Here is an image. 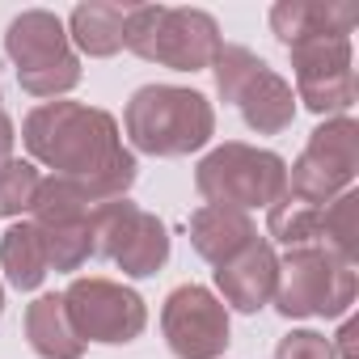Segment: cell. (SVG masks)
I'll use <instances>...</instances> for the list:
<instances>
[{
  "instance_id": "cell-1",
  "label": "cell",
  "mask_w": 359,
  "mask_h": 359,
  "mask_svg": "<svg viewBox=\"0 0 359 359\" xmlns=\"http://www.w3.org/2000/svg\"><path fill=\"white\" fill-rule=\"evenodd\" d=\"M26 152L60 177V187L89 212L127 199L135 182V152L123 148L114 114L85 102H47L22 118Z\"/></svg>"
},
{
  "instance_id": "cell-2",
  "label": "cell",
  "mask_w": 359,
  "mask_h": 359,
  "mask_svg": "<svg viewBox=\"0 0 359 359\" xmlns=\"http://www.w3.org/2000/svg\"><path fill=\"white\" fill-rule=\"evenodd\" d=\"M123 131L135 152L148 156H191L216 135V106L199 89L144 85L123 110Z\"/></svg>"
},
{
  "instance_id": "cell-3",
  "label": "cell",
  "mask_w": 359,
  "mask_h": 359,
  "mask_svg": "<svg viewBox=\"0 0 359 359\" xmlns=\"http://www.w3.org/2000/svg\"><path fill=\"white\" fill-rule=\"evenodd\" d=\"M123 47L148 64L173 72H203L224 47L220 26L203 9H169V5H131Z\"/></svg>"
},
{
  "instance_id": "cell-4",
  "label": "cell",
  "mask_w": 359,
  "mask_h": 359,
  "mask_svg": "<svg viewBox=\"0 0 359 359\" xmlns=\"http://www.w3.org/2000/svg\"><path fill=\"white\" fill-rule=\"evenodd\" d=\"M195 187L212 208H233V212L271 208L287 195V161L271 148L229 140L199 161Z\"/></svg>"
},
{
  "instance_id": "cell-5",
  "label": "cell",
  "mask_w": 359,
  "mask_h": 359,
  "mask_svg": "<svg viewBox=\"0 0 359 359\" xmlns=\"http://www.w3.org/2000/svg\"><path fill=\"white\" fill-rule=\"evenodd\" d=\"M5 55L18 68V85L30 97H60L81 85V60L64 22L51 9H26L5 30Z\"/></svg>"
},
{
  "instance_id": "cell-6",
  "label": "cell",
  "mask_w": 359,
  "mask_h": 359,
  "mask_svg": "<svg viewBox=\"0 0 359 359\" xmlns=\"http://www.w3.org/2000/svg\"><path fill=\"white\" fill-rule=\"evenodd\" d=\"M359 279L355 266L330 254L325 245H304L287 250L279 258V283H275V309L287 321L304 317H342L355 304Z\"/></svg>"
},
{
  "instance_id": "cell-7",
  "label": "cell",
  "mask_w": 359,
  "mask_h": 359,
  "mask_svg": "<svg viewBox=\"0 0 359 359\" xmlns=\"http://www.w3.org/2000/svg\"><path fill=\"white\" fill-rule=\"evenodd\" d=\"M355 173H359V123L351 114H338L309 135L304 152L287 169V195L325 208L330 199L355 191Z\"/></svg>"
},
{
  "instance_id": "cell-8",
  "label": "cell",
  "mask_w": 359,
  "mask_h": 359,
  "mask_svg": "<svg viewBox=\"0 0 359 359\" xmlns=\"http://www.w3.org/2000/svg\"><path fill=\"white\" fill-rule=\"evenodd\" d=\"M93 254L131 279H148L169 262V229L131 199L102 203L93 216Z\"/></svg>"
},
{
  "instance_id": "cell-9",
  "label": "cell",
  "mask_w": 359,
  "mask_h": 359,
  "mask_svg": "<svg viewBox=\"0 0 359 359\" xmlns=\"http://www.w3.org/2000/svg\"><path fill=\"white\" fill-rule=\"evenodd\" d=\"M64 296V313L76 330L81 342H106V346H127L144 334L148 325V304L140 292L89 275V279H72Z\"/></svg>"
},
{
  "instance_id": "cell-10",
  "label": "cell",
  "mask_w": 359,
  "mask_h": 359,
  "mask_svg": "<svg viewBox=\"0 0 359 359\" xmlns=\"http://www.w3.org/2000/svg\"><path fill=\"white\" fill-rule=\"evenodd\" d=\"M161 330L173 359H220L229 351V309L203 283L173 287L161 304Z\"/></svg>"
},
{
  "instance_id": "cell-11",
  "label": "cell",
  "mask_w": 359,
  "mask_h": 359,
  "mask_svg": "<svg viewBox=\"0 0 359 359\" xmlns=\"http://www.w3.org/2000/svg\"><path fill=\"white\" fill-rule=\"evenodd\" d=\"M292 51V76H296V102L321 118H338L355 106V72H351V39H313L296 43Z\"/></svg>"
},
{
  "instance_id": "cell-12",
  "label": "cell",
  "mask_w": 359,
  "mask_h": 359,
  "mask_svg": "<svg viewBox=\"0 0 359 359\" xmlns=\"http://www.w3.org/2000/svg\"><path fill=\"white\" fill-rule=\"evenodd\" d=\"M275 283H279V254L266 237H254L233 262L216 266V287H220L224 304L237 313L266 309L275 300Z\"/></svg>"
},
{
  "instance_id": "cell-13",
  "label": "cell",
  "mask_w": 359,
  "mask_h": 359,
  "mask_svg": "<svg viewBox=\"0 0 359 359\" xmlns=\"http://www.w3.org/2000/svg\"><path fill=\"white\" fill-rule=\"evenodd\" d=\"M359 13L355 5H313V0H279L271 9V30L283 47L313 39H351Z\"/></svg>"
},
{
  "instance_id": "cell-14",
  "label": "cell",
  "mask_w": 359,
  "mask_h": 359,
  "mask_svg": "<svg viewBox=\"0 0 359 359\" xmlns=\"http://www.w3.org/2000/svg\"><path fill=\"white\" fill-rule=\"evenodd\" d=\"M233 106L241 110L245 127L258 131V135H283V131L296 123V93H292V85H287L275 68H266V64L241 85V93L233 97Z\"/></svg>"
},
{
  "instance_id": "cell-15",
  "label": "cell",
  "mask_w": 359,
  "mask_h": 359,
  "mask_svg": "<svg viewBox=\"0 0 359 359\" xmlns=\"http://www.w3.org/2000/svg\"><path fill=\"white\" fill-rule=\"evenodd\" d=\"M254 237H258V229H254L250 212H233V208H212V203H203V208L191 216V245H195V254H199L203 262H212V266L233 262Z\"/></svg>"
},
{
  "instance_id": "cell-16",
  "label": "cell",
  "mask_w": 359,
  "mask_h": 359,
  "mask_svg": "<svg viewBox=\"0 0 359 359\" xmlns=\"http://www.w3.org/2000/svg\"><path fill=\"white\" fill-rule=\"evenodd\" d=\"M127 9L131 5H110V0H89L76 5L68 18V43H76L89 60H110L123 51V30H127Z\"/></svg>"
},
{
  "instance_id": "cell-17",
  "label": "cell",
  "mask_w": 359,
  "mask_h": 359,
  "mask_svg": "<svg viewBox=\"0 0 359 359\" xmlns=\"http://www.w3.org/2000/svg\"><path fill=\"white\" fill-rule=\"evenodd\" d=\"M26 338H30L34 355H43V359H81L85 355V342L76 338V330L64 313V296H55V292L26 304Z\"/></svg>"
},
{
  "instance_id": "cell-18",
  "label": "cell",
  "mask_w": 359,
  "mask_h": 359,
  "mask_svg": "<svg viewBox=\"0 0 359 359\" xmlns=\"http://www.w3.org/2000/svg\"><path fill=\"white\" fill-rule=\"evenodd\" d=\"M0 266H5V279L18 287V292H34L43 279H47V250H43V237L30 220H18L5 237H0Z\"/></svg>"
},
{
  "instance_id": "cell-19",
  "label": "cell",
  "mask_w": 359,
  "mask_h": 359,
  "mask_svg": "<svg viewBox=\"0 0 359 359\" xmlns=\"http://www.w3.org/2000/svg\"><path fill=\"white\" fill-rule=\"evenodd\" d=\"M266 233L275 241H283L287 250H304V245H321V208L317 203H300L292 195H283L279 203L266 208Z\"/></svg>"
},
{
  "instance_id": "cell-20",
  "label": "cell",
  "mask_w": 359,
  "mask_h": 359,
  "mask_svg": "<svg viewBox=\"0 0 359 359\" xmlns=\"http://www.w3.org/2000/svg\"><path fill=\"white\" fill-rule=\"evenodd\" d=\"M321 245L342 262H359V195L346 191L321 208Z\"/></svg>"
},
{
  "instance_id": "cell-21",
  "label": "cell",
  "mask_w": 359,
  "mask_h": 359,
  "mask_svg": "<svg viewBox=\"0 0 359 359\" xmlns=\"http://www.w3.org/2000/svg\"><path fill=\"white\" fill-rule=\"evenodd\" d=\"M43 173L30 161H5L0 165V216H26L39 199Z\"/></svg>"
},
{
  "instance_id": "cell-22",
  "label": "cell",
  "mask_w": 359,
  "mask_h": 359,
  "mask_svg": "<svg viewBox=\"0 0 359 359\" xmlns=\"http://www.w3.org/2000/svg\"><path fill=\"white\" fill-rule=\"evenodd\" d=\"M262 64H266V60H258L250 47H233V43H224V47L216 51V60H212L220 102H233V97L241 93V85H245V81H250Z\"/></svg>"
},
{
  "instance_id": "cell-23",
  "label": "cell",
  "mask_w": 359,
  "mask_h": 359,
  "mask_svg": "<svg viewBox=\"0 0 359 359\" xmlns=\"http://www.w3.org/2000/svg\"><path fill=\"white\" fill-rule=\"evenodd\" d=\"M275 359H334V342L317 330H292L279 338Z\"/></svg>"
},
{
  "instance_id": "cell-24",
  "label": "cell",
  "mask_w": 359,
  "mask_h": 359,
  "mask_svg": "<svg viewBox=\"0 0 359 359\" xmlns=\"http://www.w3.org/2000/svg\"><path fill=\"white\" fill-rule=\"evenodd\" d=\"M334 359H359V321H355V317H346V325L338 330Z\"/></svg>"
},
{
  "instance_id": "cell-25",
  "label": "cell",
  "mask_w": 359,
  "mask_h": 359,
  "mask_svg": "<svg viewBox=\"0 0 359 359\" xmlns=\"http://www.w3.org/2000/svg\"><path fill=\"white\" fill-rule=\"evenodd\" d=\"M13 118L5 114V110H0V165H5V161H13Z\"/></svg>"
},
{
  "instance_id": "cell-26",
  "label": "cell",
  "mask_w": 359,
  "mask_h": 359,
  "mask_svg": "<svg viewBox=\"0 0 359 359\" xmlns=\"http://www.w3.org/2000/svg\"><path fill=\"white\" fill-rule=\"evenodd\" d=\"M0 313H5V283H0Z\"/></svg>"
}]
</instances>
